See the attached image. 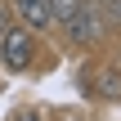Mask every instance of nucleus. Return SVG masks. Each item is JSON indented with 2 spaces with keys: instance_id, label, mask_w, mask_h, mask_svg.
Segmentation results:
<instances>
[{
  "instance_id": "f257e3e1",
  "label": "nucleus",
  "mask_w": 121,
  "mask_h": 121,
  "mask_svg": "<svg viewBox=\"0 0 121 121\" xmlns=\"http://www.w3.org/2000/svg\"><path fill=\"white\" fill-rule=\"evenodd\" d=\"M103 27H108V18H103V9H99V0H81L76 4V13L63 22V31H67V40L72 45H99L103 40Z\"/></svg>"
},
{
  "instance_id": "f03ea898",
  "label": "nucleus",
  "mask_w": 121,
  "mask_h": 121,
  "mask_svg": "<svg viewBox=\"0 0 121 121\" xmlns=\"http://www.w3.org/2000/svg\"><path fill=\"white\" fill-rule=\"evenodd\" d=\"M31 58H36V31L31 27H4V36H0V63L9 67V72H27L31 67Z\"/></svg>"
},
{
  "instance_id": "7ed1b4c3",
  "label": "nucleus",
  "mask_w": 121,
  "mask_h": 121,
  "mask_svg": "<svg viewBox=\"0 0 121 121\" xmlns=\"http://www.w3.org/2000/svg\"><path fill=\"white\" fill-rule=\"evenodd\" d=\"M13 13H18V18H22V27H31V31H45V27L54 22L45 0H13Z\"/></svg>"
},
{
  "instance_id": "20e7f679",
  "label": "nucleus",
  "mask_w": 121,
  "mask_h": 121,
  "mask_svg": "<svg viewBox=\"0 0 121 121\" xmlns=\"http://www.w3.org/2000/svg\"><path fill=\"white\" fill-rule=\"evenodd\" d=\"M45 4H49V18H54V22L63 27V22H67V18L76 13V4H81V0H45Z\"/></svg>"
},
{
  "instance_id": "39448f33",
  "label": "nucleus",
  "mask_w": 121,
  "mask_h": 121,
  "mask_svg": "<svg viewBox=\"0 0 121 121\" xmlns=\"http://www.w3.org/2000/svg\"><path fill=\"white\" fill-rule=\"evenodd\" d=\"M99 4H103V9H108V13H103V18H112V22H121V0H99Z\"/></svg>"
},
{
  "instance_id": "423d86ee",
  "label": "nucleus",
  "mask_w": 121,
  "mask_h": 121,
  "mask_svg": "<svg viewBox=\"0 0 121 121\" xmlns=\"http://www.w3.org/2000/svg\"><path fill=\"white\" fill-rule=\"evenodd\" d=\"M13 121H40V112H31V108H18V112H13Z\"/></svg>"
},
{
  "instance_id": "0eeeda50",
  "label": "nucleus",
  "mask_w": 121,
  "mask_h": 121,
  "mask_svg": "<svg viewBox=\"0 0 121 121\" xmlns=\"http://www.w3.org/2000/svg\"><path fill=\"white\" fill-rule=\"evenodd\" d=\"M4 27H9V9L0 4V36H4Z\"/></svg>"
}]
</instances>
